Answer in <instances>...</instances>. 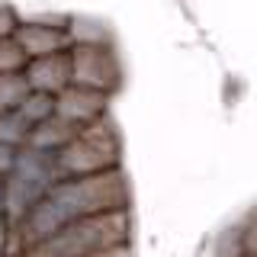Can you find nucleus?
I'll list each match as a JSON object with an SVG mask.
<instances>
[{
  "mask_svg": "<svg viewBox=\"0 0 257 257\" xmlns=\"http://www.w3.org/2000/svg\"><path fill=\"white\" fill-rule=\"evenodd\" d=\"M125 209H128V183L122 167L106 174H90V177H64L16 225V247L23 254L26 247L61 231L64 225H74L80 219H90V215L125 212Z\"/></svg>",
  "mask_w": 257,
  "mask_h": 257,
  "instance_id": "f257e3e1",
  "label": "nucleus"
},
{
  "mask_svg": "<svg viewBox=\"0 0 257 257\" xmlns=\"http://www.w3.org/2000/svg\"><path fill=\"white\" fill-rule=\"evenodd\" d=\"M128 231L132 219L125 212H106V215H90L74 225H64L52 238L26 247L20 257H100L119 247H128Z\"/></svg>",
  "mask_w": 257,
  "mask_h": 257,
  "instance_id": "f03ea898",
  "label": "nucleus"
},
{
  "mask_svg": "<svg viewBox=\"0 0 257 257\" xmlns=\"http://www.w3.org/2000/svg\"><path fill=\"white\" fill-rule=\"evenodd\" d=\"M58 180H64L61 167H58V155L23 145L13 171L7 174V219L13 225H20L48 196V190Z\"/></svg>",
  "mask_w": 257,
  "mask_h": 257,
  "instance_id": "7ed1b4c3",
  "label": "nucleus"
},
{
  "mask_svg": "<svg viewBox=\"0 0 257 257\" xmlns=\"http://www.w3.org/2000/svg\"><path fill=\"white\" fill-rule=\"evenodd\" d=\"M122 145L119 135L106 119L96 125H87L77 132V139L68 148L58 151V167L61 177H90V174H106L119 167Z\"/></svg>",
  "mask_w": 257,
  "mask_h": 257,
  "instance_id": "20e7f679",
  "label": "nucleus"
},
{
  "mask_svg": "<svg viewBox=\"0 0 257 257\" xmlns=\"http://www.w3.org/2000/svg\"><path fill=\"white\" fill-rule=\"evenodd\" d=\"M122 80V64L109 45H71V84L112 93Z\"/></svg>",
  "mask_w": 257,
  "mask_h": 257,
  "instance_id": "39448f33",
  "label": "nucleus"
},
{
  "mask_svg": "<svg viewBox=\"0 0 257 257\" xmlns=\"http://www.w3.org/2000/svg\"><path fill=\"white\" fill-rule=\"evenodd\" d=\"M16 42L26 52V58H45V55L71 52V32H68V16H32L23 20L16 29Z\"/></svg>",
  "mask_w": 257,
  "mask_h": 257,
  "instance_id": "423d86ee",
  "label": "nucleus"
},
{
  "mask_svg": "<svg viewBox=\"0 0 257 257\" xmlns=\"http://www.w3.org/2000/svg\"><path fill=\"white\" fill-rule=\"evenodd\" d=\"M106 109H109V93L103 90H93V87H77L71 84L68 90H61L55 96V116L68 119L71 125H96L106 119Z\"/></svg>",
  "mask_w": 257,
  "mask_h": 257,
  "instance_id": "0eeeda50",
  "label": "nucleus"
},
{
  "mask_svg": "<svg viewBox=\"0 0 257 257\" xmlns=\"http://www.w3.org/2000/svg\"><path fill=\"white\" fill-rule=\"evenodd\" d=\"M23 74H26L29 87L36 93L58 96L61 90H68V87H71V52L45 55V58H32Z\"/></svg>",
  "mask_w": 257,
  "mask_h": 257,
  "instance_id": "6e6552de",
  "label": "nucleus"
},
{
  "mask_svg": "<svg viewBox=\"0 0 257 257\" xmlns=\"http://www.w3.org/2000/svg\"><path fill=\"white\" fill-rule=\"evenodd\" d=\"M77 132H80V125H71L68 119L52 116V119H45L42 125L32 128V135H29V142H26V145H32V148H42V151H52V155H58L61 148H68V145L77 139Z\"/></svg>",
  "mask_w": 257,
  "mask_h": 257,
  "instance_id": "1a4fd4ad",
  "label": "nucleus"
},
{
  "mask_svg": "<svg viewBox=\"0 0 257 257\" xmlns=\"http://www.w3.org/2000/svg\"><path fill=\"white\" fill-rule=\"evenodd\" d=\"M29 93H32V87H29V80H26L23 71H16V74H0V112L20 109Z\"/></svg>",
  "mask_w": 257,
  "mask_h": 257,
  "instance_id": "9d476101",
  "label": "nucleus"
},
{
  "mask_svg": "<svg viewBox=\"0 0 257 257\" xmlns=\"http://www.w3.org/2000/svg\"><path fill=\"white\" fill-rule=\"evenodd\" d=\"M68 32L74 45H109V29L96 20H80V16H68Z\"/></svg>",
  "mask_w": 257,
  "mask_h": 257,
  "instance_id": "9b49d317",
  "label": "nucleus"
},
{
  "mask_svg": "<svg viewBox=\"0 0 257 257\" xmlns=\"http://www.w3.org/2000/svg\"><path fill=\"white\" fill-rule=\"evenodd\" d=\"M32 135V125L26 119L20 116V109H10V112H0V142L7 145H16V148H23V145L29 142Z\"/></svg>",
  "mask_w": 257,
  "mask_h": 257,
  "instance_id": "f8f14e48",
  "label": "nucleus"
},
{
  "mask_svg": "<svg viewBox=\"0 0 257 257\" xmlns=\"http://www.w3.org/2000/svg\"><path fill=\"white\" fill-rule=\"evenodd\" d=\"M20 116L26 119L32 128L42 125L45 119H52V116H55V96H48V93H36V90H32V93L26 96V103L20 106Z\"/></svg>",
  "mask_w": 257,
  "mask_h": 257,
  "instance_id": "ddd939ff",
  "label": "nucleus"
},
{
  "mask_svg": "<svg viewBox=\"0 0 257 257\" xmlns=\"http://www.w3.org/2000/svg\"><path fill=\"white\" fill-rule=\"evenodd\" d=\"M26 52L20 48V42L10 39H0V74H16V71H26Z\"/></svg>",
  "mask_w": 257,
  "mask_h": 257,
  "instance_id": "4468645a",
  "label": "nucleus"
},
{
  "mask_svg": "<svg viewBox=\"0 0 257 257\" xmlns=\"http://www.w3.org/2000/svg\"><path fill=\"white\" fill-rule=\"evenodd\" d=\"M235 244H238V254L241 257H257V215H251V219L238 228Z\"/></svg>",
  "mask_w": 257,
  "mask_h": 257,
  "instance_id": "2eb2a0df",
  "label": "nucleus"
},
{
  "mask_svg": "<svg viewBox=\"0 0 257 257\" xmlns=\"http://www.w3.org/2000/svg\"><path fill=\"white\" fill-rule=\"evenodd\" d=\"M20 16H16L13 7H7V4H0V39H10L16 36V29H20Z\"/></svg>",
  "mask_w": 257,
  "mask_h": 257,
  "instance_id": "dca6fc26",
  "label": "nucleus"
},
{
  "mask_svg": "<svg viewBox=\"0 0 257 257\" xmlns=\"http://www.w3.org/2000/svg\"><path fill=\"white\" fill-rule=\"evenodd\" d=\"M13 238H16V225L7 219V215H0V257H4V254L16 244Z\"/></svg>",
  "mask_w": 257,
  "mask_h": 257,
  "instance_id": "f3484780",
  "label": "nucleus"
},
{
  "mask_svg": "<svg viewBox=\"0 0 257 257\" xmlns=\"http://www.w3.org/2000/svg\"><path fill=\"white\" fill-rule=\"evenodd\" d=\"M16 155H20V148L16 145H7V142H0V174H10L13 171V164H16Z\"/></svg>",
  "mask_w": 257,
  "mask_h": 257,
  "instance_id": "a211bd4d",
  "label": "nucleus"
},
{
  "mask_svg": "<svg viewBox=\"0 0 257 257\" xmlns=\"http://www.w3.org/2000/svg\"><path fill=\"white\" fill-rule=\"evenodd\" d=\"M0 215H7V177L0 174Z\"/></svg>",
  "mask_w": 257,
  "mask_h": 257,
  "instance_id": "6ab92c4d",
  "label": "nucleus"
},
{
  "mask_svg": "<svg viewBox=\"0 0 257 257\" xmlns=\"http://www.w3.org/2000/svg\"><path fill=\"white\" fill-rule=\"evenodd\" d=\"M100 257H128V247H119V251H109V254H100Z\"/></svg>",
  "mask_w": 257,
  "mask_h": 257,
  "instance_id": "aec40b11",
  "label": "nucleus"
}]
</instances>
